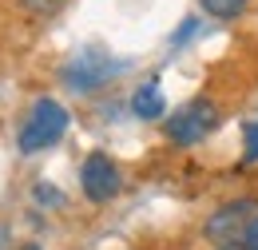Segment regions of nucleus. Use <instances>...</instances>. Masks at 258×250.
Here are the masks:
<instances>
[{
    "label": "nucleus",
    "mask_w": 258,
    "mask_h": 250,
    "mask_svg": "<svg viewBox=\"0 0 258 250\" xmlns=\"http://www.w3.org/2000/svg\"><path fill=\"white\" fill-rule=\"evenodd\" d=\"M68 131V111L64 103H56V99H36L32 111H28V119H24V127H20V151H44V147H52V143H60Z\"/></svg>",
    "instance_id": "1"
},
{
    "label": "nucleus",
    "mask_w": 258,
    "mask_h": 250,
    "mask_svg": "<svg viewBox=\"0 0 258 250\" xmlns=\"http://www.w3.org/2000/svg\"><path fill=\"white\" fill-rule=\"evenodd\" d=\"M242 139H246V163H258V123H246L242 127Z\"/></svg>",
    "instance_id": "9"
},
{
    "label": "nucleus",
    "mask_w": 258,
    "mask_h": 250,
    "mask_svg": "<svg viewBox=\"0 0 258 250\" xmlns=\"http://www.w3.org/2000/svg\"><path fill=\"white\" fill-rule=\"evenodd\" d=\"M80 187L92 203H111L119 191H123V175L115 167V159H107L103 151H92L80 167Z\"/></svg>",
    "instance_id": "4"
},
{
    "label": "nucleus",
    "mask_w": 258,
    "mask_h": 250,
    "mask_svg": "<svg viewBox=\"0 0 258 250\" xmlns=\"http://www.w3.org/2000/svg\"><path fill=\"white\" fill-rule=\"evenodd\" d=\"M242 246H246V250H258V215H254V222L246 226V234H242Z\"/></svg>",
    "instance_id": "11"
},
{
    "label": "nucleus",
    "mask_w": 258,
    "mask_h": 250,
    "mask_svg": "<svg viewBox=\"0 0 258 250\" xmlns=\"http://www.w3.org/2000/svg\"><path fill=\"white\" fill-rule=\"evenodd\" d=\"M219 250H246V246H242V242H223Z\"/></svg>",
    "instance_id": "12"
},
{
    "label": "nucleus",
    "mask_w": 258,
    "mask_h": 250,
    "mask_svg": "<svg viewBox=\"0 0 258 250\" xmlns=\"http://www.w3.org/2000/svg\"><path fill=\"white\" fill-rule=\"evenodd\" d=\"M24 250H36V246H24Z\"/></svg>",
    "instance_id": "13"
},
{
    "label": "nucleus",
    "mask_w": 258,
    "mask_h": 250,
    "mask_svg": "<svg viewBox=\"0 0 258 250\" xmlns=\"http://www.w3.org/2000/svg\"><path fill=\"white\" fill-rule=\"evenodd\" d=\"M250 222H254V207L250 203H230L223 211H215L203 230H207V238H215L223 246V242H242V234H246Z\"/></svg>",
    "instance_id": "5"
},
{
    "label": "nucleus",
    "mask_w": 258,
    "mask_h": 250,
    "mask_svg": "<svg viewBox=\"0 0 258 250\" xmlns=\"http://www.w3.org/2000/svg\"><path fill=\"white\" fill-rule=\"evenodd\" d=\"M219 127V107L211 103V99H191V103H183L171 119H167V139L171 143H179V147H191L199 139H207L211 131Z\"/></svg>",
    "instance_id": "2"
},
{
    "label": "nucleus",
    "mask_w": 258,
    "mask_h": 250,
    "mask_svg": "<svg viewBox=\"0 0 258 250\" xmlns=\"http://www.w3.org/2000/svg\"><path fill=\"white\" fill-rule=\"evenodd\" d=\"M28 12H36V16H56L60 8H68V0H20Z\"/></svg>",
    "instance_id": "8"
},
{
    "label": "nucleus",
    "mask_w": 258,
    "mask_h": 250,
    "mask_svg": "<svg viewBox=\"0 0 258 250\" xmlns=\"http://www.w3.org/2000/svg\"><path fill=\"white\" fill-rule=\"evenodd\" d=\"M199 4H203V12L215 16V20H234V16L246 12V0H199Z\"/></svg>",
    "instance_id": "7"
},
{
    "label": "nucleus",
    "mask_w": 258,
    "mask_h": 250,
    "mask_svg": "<svg viewBox=\"0 0 258 250\" xmlns=\"http://www.w3.org/2000/svg\"><path fill=\"white\" fill-rule=\"evenodd\" d=\"M163 107H167V99H163V88L151 80V84H139V92L131 95V111L139 115V119H159Z\"/></svg>",
    "instance_id": "6"
},
{
    "label": "nucleus",
    "mask_w": 258,
    "mask_h": 250,
    "mask_svg": "<svg viewBox=\"0 0 258 250\" xmlns=\"http://www.w3.org/2000/svg\"><path fill=\"white\" fill-rule=\"evenodd\" d=\"M119 72H123V64L111 60L103 48H84V52H76V56L64 64V84L76 88V92H92L99 84L115 80Z\"/></svg>",
    "instance_id": "3"
},
{
    "label": "nucleus",
    "mask_w": 258,
    "mask_h": 250,
    "mask_svg": "<svg viewBox=\"0 0 258 250\" xmlns=\"http://www.w3.org/2000/svg\"><path fill=\"white\" fill-rule=\"evenodd\" d=\"M36 203H48V207H64V195H56L52 183H36Z\"/></svg>",
    "instance_id": "10"
}]
</instances>
